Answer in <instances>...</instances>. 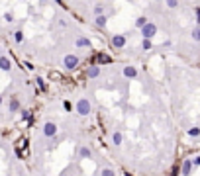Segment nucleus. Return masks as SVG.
<instances>
[{
    "label": "nucleus",
    "instance_id": "f257e3e1",
    "mask_svg": "<svg viewBox=\"0 0 200 176\" xmlns=\"http://www.w3.org/2000/svg\"><path fill=\"white\" fill-rule=\"evenodd\" d=\"M75 110H77L78 116H88L90 112H92V104H90L88 98H81V100H77V106H75Z\"/></svg>",
    "mask_w": 200,
    "mask_h": 176
},
{
    "label": "nucleus",
    "instance_id": "f03ea898",
    "mask_svg": "<svg viewBox=\"0 0 200 176\" xmlns=\"http://www.w3.org/2000/svg\"><path fill=\"white\" fill-rule=\"evenodd\" d=\"M78 65H81V59H78V55H73V53L65 55V59H63V67H65L67 70H75Z\"/></svg>",
    "mask_w": 200,
    "mask_h": 176
},
{
    "label": "nucleus",
    "instance_id": "7ed1b4c3",
    "mask_svg": "<svg viewBox=\"0 0 200 176\" xmlns=\"http://www.w3.org/2000/svg\"><path fill=\"white\" fill-rule=\"evenodd\" d=\"M139 33H141V37H143V39H151V37L157 35V26H155L153 22H147L143 28L139 29Z\"/></svg>",
    "mask_w": 200,
    "mask_h": 176
},
{
    "label": "nucleus",
    "instance_id": "20e7f679",
    "mask_svg": "<svg viewBox=\"0 0 200 176\" xmlns=\"http://www.w3.org/2000/svg\"><path fill=\"white\" fill-rule=\"evenodd\" d=\"M57 129H59V127H57L55 121H45V123H43V135L45 137H55Z\"/></svg>",
    "mask_w": 200,
    "mask_h": 176
},
{
    "label": "nucleus",
    "instance_id": "39448f33",
    "mask_svg": "<svg viewBox=\"0 0 200 176\" xmlns=\"http://www.w3.org/2000/svg\"><path fill=\"white\" fill-rule=\"evenodd\" d=\"M126 43H128V37H126V35H122V33H116V35H112V47L124 49V47H126Z\"/></svg>",
    "mask_w": 200,
    "mask_h": 176
},
{
    "label": "nucleus",
    "instance_id": "423d86ee",
    "mask_svg": "<svg viewBox=\"0 0 200 176\" xmlns=\"http://www.w3.org/2000/svg\"><path fill=\"white\" fill-rule=\"evenodd\" d=\"M75 45H77V49H88V47H92L90 39H86V37H82V35H78L77 39H75Z\"/></svg>",
    "mask_w": 200,
    "mask_h": 176
},
{
    "label": "nucleus",
    "instance_id": "0eeeda50",
    "mask_svg": "<svg viewBox=\"0 0 200 176\" xmlns=\"http://www.w3.org/2000/svg\"><path fill=\"white\" fill-rule=\"evenodd\" d=\"M108 63H112V57L110 55H108V53H102V51H100L98 53V55H96V61H94V65H108Z\"/></svg>",
    "mask_w": 200,
    "mask_h": 176
},
{
    "label": "nucleus",
    "instance_id": "6e6552de",
    "mask_svg": "<svg viewBox=\"0 0 200 176\" xmlns=\"http://www.w3.org/2000/svg\"><path fill=\"white\" fill-rule=\"evenodd\" d=\"M20 108H22V104H20V96H12V98H10V112H12V114H18Z\"/></svg>",
    "mask_w": 200,
    "mask_h": 176
},
{
    "label": "nucleus",
    "instance_id": "1a4fd4ad",
    "mask_svg": "<svg viewBox=\"0 0 200 176\" xmlns=\"http://www.w3.org/2000/svg\"><path fill=\"white\" fill-rule=\"evenodd\" d=\"M10 69H12V61H10V57H6V55H0V70L8 73Z\"/></svg>",
    "mask_w": 200,
    "mask_h": 176
},
{
    "label": "nucleus",
    "instance_id": "9d476101",
    "mask_svg": "<svg viewBox=\"0 0 200 176\" xmlns=\"http://www.w3.org/2000/svg\"><path fill=\"white\" fill-rule=\"evenodd\" d=\"M86 77H88V78H98L100 77V67L92 63V65L86 69Z\"/></svg>",
    "mask_w": 200,
    "mask_h": 176
},
{
    "label": "nucleus",
    "instance_id": "9b49d317",
    "mask_svg": "<svg viewBox=\"0 0 200 176\" xmlns=\"http://www.w3.org/2000/svg\"><path fill=\"white\" fill-rule=\"evenodd\" d=\"M106 24H108V16L106 14L94 16V26H96V28H106Z\"/></svg>",
    "mask_w": 200,
    "mask_h": 176
},
{
    "label": "nucleus",
    "instance_id": "f8f14e48",
    "mask_svg": "<svg viewBox=\"0 0 200 176\" xmlns=\"http://www.w3.org/2000/svg\"><path fill=\"white\" fill-rule=\"evenodd\" d=\"M124 77H126V78H137V69L132 67V65L124 67Z\"/></svg>",
    "mask_w": 200,
    "mask_h": 176
},
{
    "label": "nucleus",
    "instance_id": "ddd939ff",
    "mask_svg": "<svg viewBox=\"0 0 200 176\" xmlns=\"http://www.w3.org/2000/svg\"><path fill=\"white\" fill-rule=\"evenodd\" d=\"M190 170H192V161L186 158V161L182 162V176H190Z\"/></svg>",
    "mask_w": 200,
    "mask_h": 176
},
{
    "label": "nucleus",
    "instance_id": "4468645a",
    "mask_svg": "<svg viewBox=\"0 0 200 176\" xmlns=\"http://www.w3.org/2000/svg\"><path fill=\"white\" fill-rule=\"evenodd\" d=\"M112 141H114V145H116V147H120V145H122V141H124V135H122L120 131H116L114 135H112Z\"/></svg>",
    "mask_w": 200,
    "mask_h": 176
},
{
    "label": "nucleus",
    "instance_id": "2eb2a0df",
    "mask_svg": "<svg viewBox=\"0 0 200 176\" xmlns=\"http://www.w3.org/2000/svg\"><path fill=\"white\" fill-rule=\"evenodd\" d=\"M14 41H16V43H22V41H24V31H22V29H16V31H14Z\"/></svg>",
    "mask_w": 200,
    "mask_h": 176
},
{
    "label": "nucleus",
    "instance_id": "dca6fc26",
    "mask_svg": "<svg viewBox=\"0 0 200 176\" xmlns=\"http://www.w3.org/2000/svg\"><path fill=\"white\" fill-rule=\"evenodd\" d=\"M147 22H149V20L145 18V16H139V18L135 20V28H139V29H141V28H143V26H145Z\"/></svg>",
    "mask_w": 200,
    "mask_h": 176
},
{
    "label": "nucleus",
    "instance_id": "f3484780",
    "mask_svg": "<svg viewBox=\"0 0 200 176\" xmlns=\"http://www.w3.org/2000/svg\"><path fill=\"white\" fill-rule=\"evenodd\" d=\"M188 137H200V127H196V125L190 127L188 129Z\"/></svg>",
    "mask_w": 200,
    "mask_h": 176
},
{
    "label": "nucleus",
    "instance_id": "a211bd4d",
    "mask_svg": "<svg viewBox=\"0 0 200 176\" xmlns=\"http://www.w3.org/2000/svg\"><path fill=\"white\" fill-rule=\"evenodd\" d=\"M151 47H153L151 39H143V41H141V49H143V51H149Z\"/></svg>",
    "mask_w": 200,
    "mask_h": 176
},
{
    "label": "nucleus",
    "instance_id": "6ab92c4d",
    "mask_svg": "<svg viewBox=\"0 0 200 176\" xmlns=\"http://www.w3.org/2000/svg\"><path fill=\"white\" fill-rule=\"evenodd\" d=\"M92 14H94V16H100V14H104V6H102V4H96V6L92 8Z\"/></svg>",
    "mask_w": 200,
    "mask_h": 176
},
{
    "label": "nucleus",
    "instance_id": "aec40b11",
    "mask_svg": "<svg viewBox=\"0 0 200 176\" xmlns=\"http://www.w3.org/2000/svg\"><path fill=\"white\" fill-rule=\"evenodd\" d=\"M35 82H37V86H39V90H41V92H45V88H47V84L43 82V78H41V77H37V78H35Z\"/></svg>",
    "mask_w": 200,
    "mask_h": 176
},
{
    "label": "nucleus",
    "instance_id": "412c9836",
    "mask_svg": "<svg viewBox=\"0 0 200 176\" xmlns=\"http://www.w3.org/2000/svg\"><path fill=\"white\" fill-rule=\"evenodd\" d=\"M192 39L194 41H200V26H196L192 29Z\"/></svg>",
    "mask_w": 200,
    "mask_h": 176
},
{
    "label": "nucleus",
    "instance_id": "4be33fe9",
    "mask_svg": "<svg viewBox=\"0 0 200 176\" xmlns=\"http://www.w3.org/2000/svg\"><path fill=\"white\" fill-rule=\"evenodd\" d=\"M81 157H82V158H88V157H90L88 147H82V149H81Z\"/></svg>",
    "mask_w": 200,
    "mask_h": 176
},
{
    "label": "nucleus",
    "instance_id": "5701e85b",
    "mask_svg": "<svg viewBox=\"0 0 200 176\" xmlns=\"http://www.w3.org/2000/svg\"><path fill=\"white\" fill-rule=\"evenodd\" d=\"M100 176H116V172L112 168H104L102 172H100Z\"/></svg>",
    "mask_w": 200,
    "mask_h": 176
},
{
    "label": "nucleus",
    "instance_id": "b1692460",
    "mask_svg": "<svg viewBox=\"0 0 200 176\" xmlns=\"http://www.w3.org/2000/svg\"><path fill=\"white\" fill-rule=\"evenodd\" d=\"M165 4H167L169 8H177V6H178V0H165Z\"/></svg>",
    "mask_w": 200,
    "mask_h": 176
},
{
    "label": "nucleus",
    "instance_id": "393cba45",
    "mask_svg": "<svg viewBox=\"0 0 200 176\" xmlns=\"http://www.w3.org/2000/svg\"><path fill=\"white\" fill-rule=\"evenodd\" d=\"M4 22H14V16H12L10 12H6V14H4Z\"/></svg>",
    "mask_w": 200,
    "mask_h": 176
},
{
    "label": "nucleus",
    "instance_id": "a878e982",
    "mask_svg": "<svg viewBox=\"0 0 200 176\" xmlns=\"http://www.w3.org/2000/svg\"><path fill=\"white\" fill-rule=\"evenodd\" d=\"M30 112H28V110H22V117H24V119H30Z\"/></svg>",
    "mask_w": 200,
    "mask_h": 176
},
{
    "label": "nucleus",
    "instance_id": "bb28decb",
    "mask_svg": "<svg viewBox=\"0 0 200 176\" xmlns=\"http://www.w3.org/2000/svg\"><path fill=\"white\" fill-rule=\"evenodd\" d=\"M192 165H194V166H200V155H198V157H194V161H192Z\"/></svg>",
    "mask_w": 200,
    "mask_h": 176
},
{
    "label": "nucleus",
    "instance_id": "cd10ccee",
    "mask_svg": "<svg viewBox=\"0 0 200 176\" xmlns=\"http://www.w3.org/2000/svg\"><path fill=\"white\" fill-rule=\"evenodd\" d=\"M63 108H65L67 112H69V110H71V108H73V106H71V102H63Z\"/></svg>",
    "mask_w": 200,
    "mask_h": 176
},
{
    "label": "nucleus",
    "instance_id": "c85d7f7f",
    "mask_svg": "<svg viewBox=\"0 0 200 176\" xmlns=\"http://www.w3.org/2000/svg\"><path fill=\"white\" fill-rule=\"evenodd\" d=\"M194 12H196V22H198V26H200V8H196Z\"/></svg>",
    "mask_w": 200,
    "mask_h": 176
},
{
    "label": "nucleus",
    "instance_id": "c756f323",
    "mask_svg": "<svg viewBox=\"0 0 200 176\" xmlns=\"http://www.w3.org/2000/svg\"><path fill=\"white\" fill-rule=\"evenodd\" d=\"M2 102H4V100H2V96H0V106H2Z\"/></svg>",
    "mask_w": 200,
    "mask_h": 176
},
{
    "label": "nucleus",
    "instance_id": "7c9ffc66",
    "mask_svg": "<svg viewBox=\"0 0 200 176\" xmlns=\"http://www.w3.org/2000/svg\"><path fill=\"white\" fill-rule=\"evenodd\" d=\"M41 2H45V0H41Z\"/></svg>",
    "mask_w": 200,
    "mask_h": 176
}]
</instances>
